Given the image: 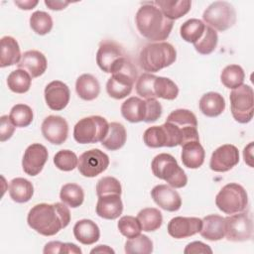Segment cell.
Masks as SVG:
<instances>
[{
	"mask_svg": "<svg viewBox=\"0 0 254 254\" xmlns=\"http://www.w3.org/2000/svg\"><path fill=\"white\" fill-rule=\"evenodd\" d=\"M70 221L68 207L63 202L39 203L34 205L27 216L28 225L44 236H53L65 228Z\"/></svg>",
	"mask_w": 254,
	"mask_h": 254,
	"instance_id": "1",
	"label": "cell"
},
{
	"mask_svg": "<svg viewBox=\"0 0 254 254\" xmlns=\"http://www.w3.org/2000/svg\"><path fill=\"white\" fill-rule=\"evenodd\" d=\"M135 22L139 33L151 42L166 40L173 29L174 21L165 17L152 2L144 3L137 11Z\"/></svg>",
	"mask_w": 254,
	"mask_h": 254,
	"instance_id": "2",
	"label": "cell"
},
{
	"mask_svg": "<svg viewBox=\"0 0 254 254\" xmlns=\"http://www.w3.org/2000/svg\"><path fill=\"white\" fill-rule=\"evenodd\" d=\"M177 52L173 45L167 42L146 45L139 54L140 66L147 72H157L175 63Z\"/></svg>",
	"mask_w": 254,
	"mask_h": 254,
	"instance_id": "3",
	"label": "cell"
},
{
	"mask_svg": "<svg viewBox=\"0 0 254 254\" xmlns=\"http://www.w3.org/2000/svg\"><path fill=\"white\" fill-rule=\"evenodd\" d=\"M162 111V105L157 99L143 100L137 96L129 97L121 105L122 116L131 123L155 122L161 117Z\"/></svg>",
	"mask_w": 254,
	"mask_h": 254,
	"instance_id": "4",
	"label": "cell"
},
{
	"mask_svg": "<svg viewBox=\"0 0 254 254\" xmlns=\"http://www.w3.org/2000/svg\"><path fill=\"white\" fill-rule=\"evenodd\" d=\"M151 169L156 178L164 180L174 189L184 188L188 183L185 171L171 154L161 153L157 155L151 163Z\"/></svg>",
	"mask_w": 254,
	"mask_h": 254,
	"instance_id": "5",
	"label": "cell"
},
{
	"mask_svg": "<svg viewBox=\"0 0 254 254\" xmlns=\"http://www.w3.org/2000/svg\"><path fill=\"white\" fill-rule=\"evenodd\" d=\"M107 120L98 115L80 119L73 128V138L79 144L101 142L108 132Z\"/></svg>",
	"mask_w": 254,
	"mask_h": 254,
	"instance_id": "6",
	"label": "cell"
},
{
	"mask_svg": "<svg viewBox=\"0 0 254 254\" xmlns=\"http://www.w3.org/2000/svg\"><path fill=\"white\" fill-rule=\"evenodd\" d=\"M215 204L226 214L242 212L248 205V195L245 189L235 183L225 185L215 196Z\"/></svg>",
	"mask_w": 254,
	"mask_h": 254,
	"instance_id": "7",
	"label": "cell"
},
{
	"mask_svg": "<svg viewBox=\"0 0 254 254\" xmlns=\"http://www.w3.org/2000/svg\"><path fill=\"white\" fill-rule=\"evenodd\" d=\"M230 110L233 118L239 123H248L254 113V93L251 86L242 84L230 92Z\"/></svg>",
	"mask_w": 254,
	"mask_h": 254,
	"instance_id": "8",
	"label": "cell"
},
{
	"mask_svg": "<svg viewBox=\"0 0 254 254\" xmlns=\"http://www.w3.org/2000/svg\"><path fill=\"white\" fill-rule=\"evenodd\" d=\"M129 61L123 49L113 41L102 42L96 53V64L106 73L120 70Z\"/></svg>",
	"mask_w": 254,
	"mask_h": 254,
	"instance_id": "9",
	"label": "cell"
},
{
	"mask_svg": "<svg viewBox=\"0 0 254 254\" xmlns=\"http://www.w3.org/2000/svg\"><path fill=\"white\" fill-rule=\"evenodd\" d=\"M202 19L213 30L223 32L235 24L236 12L229 2L215 1L204 10Z\"/></svg>",
	"mask_w": 254,
	"mask_h": 254,
	"instance_id": "10",
	"label": "cell"
},
{
	"mask_svg": "<svg viewBox=\"0 0 254 254\" xmlns=\"http://www.w3.org/2000/svg\"><path fill=\"white\" fill-rule=\"evenodd\" d=\"M137 79V69L129 61L120 70L112 73L106 83L108 95L114 99H122L132 91L135 80Z\"/></svg>",
	"mask_w": 254,
	"mask_h": 254,
	"instance_id": "11",
	"label": "cell"
},
{
	"mask_svg": "<svg viewBox=\"0 0 254 254\" xmlns=\"http://www.w3.org/2000/svg\"><path fill=\"white\" fill-rule=\"evenodd\" d=\"M253 223L249 214L237 212L225 217V236L233 242L247 241L252 237Z\"/></svg>",
	"mask_w": 254,
	"mask_h": 254,
	"instance_id": "12",
	"label": "cell"
},
{
	"mask_svg": "<svg viewBox=\"0 0 254 254\" xmlns=\"http://www.w3.org/2000/svg\"><path fill=\"white\" fill-rule=\"evenodd\" d=\"M109 165L108 156L99 149H91L78 158V172L86 178H94L103 173Z\"/></svg>",
	"mask_w": 254,
	"mask_h": 254,
	"instance_id": "13",
	"label": "cell"
},
{
	"mask_svg": "<svg viewBox=\"0 0 254 254\" xmlns=\"http://www.w3.org/2000/svg\"><path fill=\"white\" fill-rule=\"evenodd\" d=\"M48 157V150L44 145L40 143L30 145L26 149L22 159V168L24 172L31 177L39 175L47 163Z\"/></svg>",
	"mask_w": 254,
	"mask_h": 254,
	"instance_id": "14",
	"label": "cell"
},
{
	"mask_svg": "<svg viewBox=\"0 0 254 254\" xmlns=\"http://www.w3.org/2000/svg\"><path fill=\"white\" fill-rule=\"evenodd\" d=\"M239 162V151L231 144H224L215 149L210 157L209 167L212 171L224 173L231 170Z\"/></svg>",
	"mask_w": 254,
	"mask_h": 254,
	"instance_id": "15",
	"label": "cell"
},
{
	"mask_svg": "<svg viewBox=\"0 0 254 254\" xmlns=\"http://www.w3.org/2000/svg\"><path fill=\"white\" fill-rule=\"evenodd\" d=\"M41 131L44 138L50 143L61 145L67 139L68 124L62 116L50 115L44 119Z\"/></svg>",
	"mask_w": 254,
	"mask_h": 254,
	"instance_id": "16",
	"label": "cell"
},
{
	"mask_svg": "<svg viewBox=\"0 0 254 254\" xmlns=\"http://www.w3.org/2000/svg\"><path fill=\"white\" fill-rule=\"evenodd\" d=\"M202 220L198 217L177 216L172 218L168 223V233L176 238L183 239L190 237L200 231Z\"/></svg>",
	"mask_w": 254,
	"mask_h": 254,
	"instance_id": "17",
	"label": "cell"
},
{
	"mask_svg": "<svg viewBox=\"0 0 254 254\" xmlns=\"http://www.w3.org/2000/svg\"><path fill=\"white\" fill-rule=\"evenodd\" d=\"M44 93L46 103L52 110H63L69 102V88L65 83L61 80L51 81L46 86Z\"/></svg>",
	"mask_w": 254,
	"mask_h": 254,
	"instance_id": "18",
	"label": "cell"
},
{
	"mask_svg": "<svg viewBox=\"0 0 254 254\" xmlns=\"http://www.w3.org/2000/svg\"><path fill=\"white\" fill-rule=\"evenodd\" d=\"M155 203L167 211H177L182 206V198L174 188L167 185H158L151 190Z\"/></svg>",
	"mask_w": 254,
	"mask_h": 254,
	"instance_id": "19",
	"label": "cell"
},
{
	"mask_svg": "<svg viewBox=\"0 0 254 254\" xmlns=\"http://www.w3.org/2000/svg\"><path fill=\"white\" fill-rule=\"evenodd\" d=\"M121 194L108 193L98 196L96 203V213L99 217L104 219H116L123 211V203L121 200Z\"/></svg>",
	"mask_w": 254,
	"mask_h": 254,
	"instance_id": "20",
	"label": "cell"
},
{
	"mask_svg": "<svg viewBox=\"0 0 254 254\" xmlns=\"http://www.w3.org/2000/svg\"><path fill=\"white\" fill-rule=\"evenodd\" d=\"M17 65L18 68L24 69L31 75L32 78H35L39 77L46 71L48 63L43 53L40 51L31 50L25 52L22 55L21 60Z\"/></svg>",
	"mask_w": 254,
	"mask_h": 254,
	"instance_id": "21",
	"label": "cell"
},
{
	"mask_svg": "<svg viewBox=\"0 0 254 254\" xmlns=\"http://www.w3.org/2000/svg\"><path fill=\"white\" fill-rule=\"evenodd\" d=\"M202 220L200 235L209 241H218L225 236V217L217 214L205 216Z\"/></svg>",
	"mask_w": 254,
	"mask_h": 254,
	"instance_id": "22",
	"label": "cell"
},
{
	"mask_svg": "<svg viewBox=\"0 0 254 254\" xmlns=\"http://www.w3.org/2000/svg\"><path fill=\"white\" fill-rule=\"evenodd\" d=\"M205 152L199 141H190L182 146L181 159L185 167L189 169H198L202 166Z\"/></svg>",
	"mask_w": 254,
	"mask_h": 254,
	"instance_id": "23",
	"label": "cell"
},
{
	"mask_svg": "<svg viewBox=\"0 0 254 254\" xmlns=\"http://www.w3.org/2000/svg\"><path fill=\"white\" fill-rule=\"evenodd\" d=\"M75 239L84 245H91L98 241L100 230L98 225L90 219L78 220L73 226Z\"/></svg>",
	"mask_w": 254,
	"mask_h": 254,
	"instance_id": "24",
	"label": "cell"
},
{
	"mask_svg": "<svg viewBox=\"0 0 254 254\" xmlns=\"http://www.w3.org/2000/svg\"><path fill=\"white\" fill-rule=\"evenodd\" d=\"M0 66L6 67L18 64L21 60V51L18 42L10 36H5L0 41Z\"/></svg>",
	"mask_w": 254,
	"mask_h": 254,
	"instance_id": "25",
	"label": "cell"
},
{
	"mask_svg": "<svg viewBox=\"0 0 254 254\" xmlns=\"http://www.w3.org/2000/svg\"><path fill=\"white\" fill-rule=\"evenodd\" d=\"M153 4L161 10V12L165 15V17L174 21L185 16L190 10L191 1L190 0H181V1L156 0V1H153Z\"/></svg>",
	"mask_w": 254,
	"mask_h": 254,
	"instance_id": "26",
	"label": "cell"
},
{
	"mask_svg": "<svg viewBox=\"0 0 254 254\" xmlns=\"http://www.w3.org/2000/svg\"><path fill=\"white\" fill-rule=\"evenodd\" d=\"M199 110L207 117H216L225 109V100L223 96L214 91L204 93L199 99Z\"/></svg>",
	"mask_w": 254,
	"mask_h": 254,
	"instance_id": "27",
	"label": "cell"
},
{
	"mask_svg": "<svg viewBox=\"0 0 254 254\" xmlns=\"http://www.w3.org/2000/svg\"><path fill=\"white\" fill-rule=\"evenodd\" d=\"M75 91L81 99L90 101L99 95L100 84L92 74L83 73L76 79Z\"/></svg>",
	"mask_w": 254,
	"mask_h": 254,
	"instance_id": "28",
	"label": "cell"
},
{
	"mask_svg": "<svg viewBox=\"0 0 254 254\" xmlns=\"http://www.w3.org/2000/svg\"><path fill=\"white\" fill-rule=\"evenodd\" d=\"M127 139L125 127L119 122H111L108 132L101 141V145L110 151L119 150L124 146Z\"/></svg>",
	"mask_w": 254,
	"mask_h": 254,
	"instance_id": "29",
	"label": "cell"
},
{
	"mask_svg": "<svg viewBox=\"0 0 254 254\" xmlns=\"http://www.w3.org/2000/svg\"><path fill=\"white\" fill-rule=\"evenodd\" d=\"M10 197L18 202L24 203L29 201L34 194V187L30 181L24 178H15L9 183Z\"/></svg>",
	"mask_w": 254,
	"mask_h": 254,
	"instance_id": "30",
	"label": "cell"
},
{
	"mask_svg": "<svg viewBox=\"0 0 254 254\" xmlns=\"http://www.w3.org/2000/svg\"><path fill=\"white\" fill-rule=\"evenodd\" d=\"M137 219L141 224L143 231L152 232L159 229L163 223V216L159 209L155 207H146L137 214Z\"/></svg>",
	"mask_w": 254,
	"mask_h": 254,
	"instance_id": "31",
	"label": "cell"
},
{
	"mask_svg": "<svg viewBox=\"0 0 254 254\" xmlns=\"http://www.w3.org/2000/svg\"><path fill=\"white\" fill-rule=\"evenodd\" d=\"M153 93L155 98L173 100L179 94V87L168 77L155 76L153 81Z\"/></svg>",
	"mask_w": 254,
	"mask_h": 254,
	"instance_id": "32",
	"label": "cell"
},
{
	"mask_svg": "<svg viewBox=\"0 0 254 254\" xmlns=\"http://www.w3.org/2000/svg\"><path fill=\"white\" fill-rule=\"evenodd\" d=\"M61 200L69 207L75 208L82 204L84 199V192L80 186L76 184H65L62 187L60 192Z\"/></svg>",
	"mask_w": 254,
	"mask_h": 254,
	"instance_id": "33",
	"label": "cell"
},
{
	"mask_svg": "<svg viewBox=\"0 0 254 254\" xmlns=\"http://www.w3.org/2000/svg\"><path fill=\"white\" fill-rule=\"evenodd\" d=\"M31 75L21 68L11 71L7 77V85L9 89L15 93L27 92L31 87Z\"/></svg>",
	"mask_w": 254,
	"mask_h": 254,
	"instance_id": "34",
	"label": "cell"
},
{
	"mask_svg": "<svg viewBox=\"0 0 254 254\" xmlns=\"http://www.w3.org/2000/svg\"><path fill=\"white\" fill-rule=\"evenodd\" d=\"M244 78V70L238 64H229L225 66L220 74V80L222 84L229 89H234L242 85Z\"/></svg>",
	"mask_w": 254,
	"mask_h": 254,
	"instance_id": "35",
	"label": "cell"
},
{
	"mask_svg": "<svg viewBox=\"0 0 254 254\" xmlns=\"http://www.w3.org/2000/svg\"><path fill=\"white\" fill-rule=\"evenodd\" d=\"M205 24L198 19H189L180 28V34L183 40L194 44L200 39L204 32Z\"/></svg>",
	"mask_w": 254,
	"mask_h": 254,
	"instance_id": "36",
	"label": "cell"
},
{
	"mask_svg": "<svg viewBox=\"0 0 254 254\" xmlns=\"http://www.w3.org/2000/svg\"><path fill=\"white\" fill-rule=\"evenodd\" d=\"M217 42H218L217 32L212 28H210L209 26L205 25L202 36L198 41H196L193 44V47L198 54L209 55L215 50L217 46Z\"/></svg>",
	"mask_w": 254,
	"mask_h": 254,
	"instance_id": "37",
	"label": "cell"
},
{
	"mask_svg": "<svg viewBox=\"0 0 254 254\" xmlns=\"http://www.w3.org/2000/svg\"><path fill=\"white\" fill-rule=\"evenodd\" d=\"M125 252L127 254H150L153 252V242L147 235L139 234L125 242Z\"/></svg>",
	"mask_w": 254,
	"mask_h": 254,
	"instance_id": "38",
	"label": "cell"
},
{
	"mask_svg": "<svg viewBox=\"0 0 254 254\" xmlns=\"http://www.w3.org/2000/svg\"><path fill=\"white\" fill-rule=\"evenodd\" d=\"M33 110L26 104H16L12 107L9 118L16 127L24 128L29 126L33 121Z\"/></svg>",
	"mask_w": 254,
	"mask_h": 254,
	"instance_id": "39",
	"label": "cell"
},
{
	"mask_svg": "<svg viewBox=\"0 0 254 254\" xmlns=\"http://www.w3.org/2000/svg\"><path fill=\"white\" fill-rule=\"evenodd\" d=\"M30 27L36 34L44 36L51 32L53 19L47 12L35 11L30 17Z\"/></svg>",
	"mask_w": 254,
	"mask_h": 254,
	"instance_id": "40",
	"label": "cell"
},
{
	"mask_svg": "<svg viewBox=\"0 0 254 254\" xmlns=\"http://www.w3.org/2000/svg\"><path fill=\"white\" fill-rule=\"evenodd\" d=\"M143 141L150 148L167 147V137L163 126H152L146 129L143 135Z\"/></svg>",
	"mask_w": 254,
	"mask_h": 254,
	"instance_id": "41",
	"label": "cell"
},
{
	"mask_svg": "<svg viewBox=\"0 0 254 254\" xmlns=\"http://www.w3.org/2000/svg\"><path fill=\"white\" fill-rule=\"evenodd\" d=\"M56 167L64 172L72 171L78 164V158L70 150H61L54 157Z\"/></svg>",
	"mask_w": 254,
	"mask_h": 254,
	"instance_id": "42",
	"label": "cell"
},
{
	"mask_svg": "<svg viewBox=\"0 0 254 254\" xmlns=\"http://www.w3.org/2000/svg\"><path fill=\"white\" fill-rule=\"evenodd\" d=\"M117 226L120 233L127 238H132L139 235L142 230L141 224L137 217L131 215L122 216L119 219Z\"/></svg>",
	"mask_w": 254,
	"mask_h": 254,
	"instance_id": "43",
	"label": "cell"
},
{
	"mask_svg": "<svg viewBox=\"0 0 254 254\" xmlns=\"http://www.w3.org/2000/svg\"><path fill=\"white\" fill-rule=\"evenodd\" d=\"M154 74L145 72L142 73L136 81V92L138 95L145 99H156L153 93V81L155 79Z\"/></svg>",
	"mask_w": 254,
	"mask_h": 254,
	"instance_id": "44",
	"label": "cell"
},
{
	"mask_svg": "<svg viewBox=\"0 0 254 254\" xmlns=\"http://www.w3.org/2000/svg\"><path fill=\"white\" fill-rule=\"evenodd\" d=\"M122 188L120 182L114 177H103L96 184L97 196L108 193L121 194Z\"/></svg>",
	"mask_w": 254,
	"mask_h": 254,
	"instance_id": "45",
	"label": "cell"
},
{
	"mask_svg": "<svg viewBox=\"0 0 254 254\" xmlns=\"http://www.w3.org/2000/svg\"><path fill=\"white\" fill-rule=\"evenodd\" d=\"M0 122V141L5 142L12 137L16 126L12 123L8 115L1 116Z\"/></svg>",
	"mask_w": 254,
	"mask_h": 254,
	"instance_id": "46",
	"label": "cell"
},
{
	"mask_svg": "<svg viewBox=\"0 0 254 254\" xmlns=\"http://www.w3.org/2000/svg\"><path fill=\"white\" fill-rule=\"evenodd\" d=\"M184 253L185 254H194V253H209V254H211L212 250L208 245H206L200 241H193V242L189 243L186 246Z\"/></svg>",
	"mask_w": 254,
	"mask_h": 254,
	"instance_id": "47",
	"label": "cell"
},
{
	"mask_svg": "<svg viewBox=\"0 0 254 254\" xmlns=\"http://www.w3.org/2000/svg\"><path fill=\"white\" fill-rule=\"evenodd\" d=\"M63 248H64V243L61 241H51L48 242L45 245L44 248V253L48 254V253H63Z\"/></svg>",
	"mask_w": 254,
	"mask_h": 254,
	"instance_id": "48",
	"label": "cell"
},
{
	"mask_svg": "<svg viewBox=\"0 0 254 254\" xmlns=\"http://www.w3.org/2000/svg\"><path fill=\"white\" fill-rule=\"evenodd\" d=\"M68 4H69V2H64V1H52V0L45 1V5L48 6L49 9L57 10V11L64 9Z\"/></svg>",
	"mask_w": 254,
	"mask_h": 254,
	"instance_id": "49",
	"label": "cell"
},
{
	"mask_svg": "<svg viewBox=\"0 0 254 254\" xmlns=\"http://www.w3.org/2000/svg\"><path fill=\"white\" fill-rule=\"evenodd\" d=\"M252 149H253V142H250L243 151V157H244V161L245 163L249 166V167H253L252 161H253V156H252Z\"/></svg>",
	"mask_w": 254,
	"mask_h": 254,
	"instance_id": "50",
	"label": "cell"
},
{
	"mask_svg": "<svg viewBox=\"0 0 254 254\" xmlns=\"http://www.w3.org/2000/svg\"><path fill=\"white\" fill-rule=\"evenodd\" d=\"M15 5H17L20 9L22 10H31L33 9L35 6L38 5V1L35 0V1H31V0H24V1H14Z\"/></svg>",
	"mask_w": 254,
	"mask_h": 254,
	"instance_id": "51",
	"label": "cell"
},
{
	"mask_svg": "<svg viewBox=\"0 0 254 254\" xmlns=\"http://www.w3.org/2000/svg\"><path fill=\"white\" fill-rule=\"evenodd\" d=\"M63 253H72V254H80L81 249L77 247L73 243H64Z\"/></svg>",
	"mask_w": 254,
	"mask_h": 254,
	"instance_id": "52",
	"label": "cell"
},
{
	"mask_svg": "<svg viewBox=\"0 0 254 254\" xmlns=\"http://www.w3.org/2000/svg\"><path fill=\"white\" fill-rule=\"evenodd\" d=\"M90 253H114V250L107 245H98L97 247L93 248Z\"/></svg>",
	"mask_w": 254,
	"mask_h": 254,
	"instance_id": "53",
	"label": "cell"
}]
</instances>
